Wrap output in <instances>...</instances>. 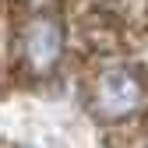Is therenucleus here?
Segmentation results:
<instances>
[{"label":"nucleus","mask_w":148,"mask_h":148,"mask_svg":"<svg viewBox=\"0 0 148 148\" xmlns=\"http://www.w3.org/2000/svg\"><path fill=\"white\" fill-rule=\"evenodd\" d=\"M141 95H145L141 78L134 71H127V67L106 71L99 78V85H95V102H99V109L106 116H131V113H138Z\"/></svg>","instance_id":"1"},{"label":"nucleus","mask_w":148,"mask_h":148,"mask_svg":"<svg viewBox=\"0 0 148 148\" xmlns=\"http://www.w3.org/2000/svg\"><path fill=\"white\" fill-rule=\"evenodd\" d=\"M25 57L35 64V67H49V64H57L60 57V28L53 25V21H35L25 35Z\"/></svg>","instance_id":"2"}]
</instances>
